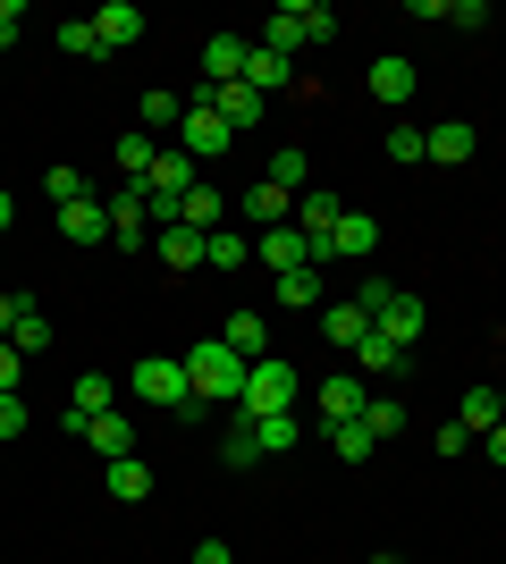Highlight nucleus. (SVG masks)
<instances>
[{
    "label": "nucleus",
    "instance_id": "nucleus-1",
    "mask_svg": "<svg viewBox=\"0 0 506 564\" xmlns=\"http://www.w3.org/2000/svg\"><path fill=\"white\" fill-rule=\"evenodd\" d=\"M245 371H254V362H245L228 337H203V346H186V388H194V404H212V413H219V404L237 413Z\"/></svg>",
    "mask_w": 506,
    "mask_h": 564
},
{
    "label": "nucleus",
    "instance_id": "nucleus-2",
    "mask_svg": "<svg viewBox=\"0 0 506 564\" xmlns=\"http://www.w3.org/2000/svg\"><path fill=\"white\" fill-rule=\"evenodd\" d=\"M330 34H337V9H330V0H279L254 43H270V51H288V59H295V51L330 43Z\"/></svg>",
    "mask_w": 506,
    "mask_h": 564
},
{
    "label": "nucleus",
    "instance_id": "nucleus-3",
    "mask_svg": "<svg viewBox=\"0 0 506 564\" xmlns=\"http://www.w3.org/2000/svg\"><path fill=\"white\" fill-rule=\"evenodd\" d=\"M304 404V379H295V362H254L245 371V397H237V422H262V413H295Z\"/></svg>",
    "mask_w": 506,
    "mask_h": 564
},
{
    "label": "nucleus",
    "instance_id": "nucleus-4",
    "mask_svg": "<svg viewBox=\"0 0 506 564\" xmlns=\"http://www.w3.org/2000/svg\"><path fill=\"white\" fill-rule=\"evenodd\" d=\"M127 388H136L144 404H161V413H186V404H194L186 354H152V362H136V371H127Z\"/></svg>",
    "mask_w": 506,
    "mask_h": 564
},
{
    "label": "nucleus",
    "instance_id": "nucleus-5",
    "mask_svg": "<svg viewBox=\"0 0 506 564\" xmlns=\"http://www.w3.org/2000/svg\"><path fill=\"white\" fill-rule=\"evenodd\" d=\"M372 329L388 337V346H422V329H431V304L422 295H406V286H380V312H372Z\"/></svg>",
    "mask_w": 506,
    "mask_h": 564
},
{
    "label": "nucleus",
    "instance_id": "nucleus-6",
    "mask_svg": "<svg viewBox=\"0 0 506 564\" xmlns=\"http://www.w3.org/2000/svg\"><path fill=\"white\" fill-rule=\"evenodd\" d=\"M228 143H237V127H228L212 101H186V118H177V152H186V161H219Z\"/></svg>",
    "mask_w": 506,
    "mask_h": 564
},
{
    "label": "nucleus",
    "instance_id": "nucleus-7",
    "mask_svg": "<svg viewBox=\"0 0 506 564\" xmlns=\"http://www.w3.org/2000/svg\"><path fill=\"white\" fill-rule=\"evenodd\" d=\"M337 219H346L337 194H295V228L313 236V261H337Z\"/></svg>",
    "mask_w": 506,
    "mask_h": 564
},
{
    "label": "nucleus",
    "instance_id": "nucleus-8",
    "mask_svg": "<svg viewBox=\"0 0 506 564\" xmlns=\"http://www.w3.org/2000/svg\"><path fill=\"white\" fill-rule=\"evenodd\" d=\"M254 253L270 261V279H288V270H321V261H313V236L295 228V219H288V228H262V236H254Z\"/></svg>",
    "mask_w": 506,
    "mask_h": 564
},
{
    "label": "nucleus",
    "instance_id": "nucleus-9",
    "mask_svg": "<svg viewBox=\"0 0 506 564\" xmlns=\"http://www.w3.org/2000/svg\"><path fill=\"white\" fill-rule=\"evenodd\" d=\"M363 404H372V379H363V371H330V379H321V430L363 422Z\"/></svg>",
    "mask_w": 506,
    "mask_h": 564
},
{
    "label": "nucleus",
    "instance_id": "nucleus-10",
    "mask_svg": "<svg viewBox=\"0 0 506 564\" xmlns=\"http://www.w3.org/2000/svg\"><path fill=\"white\" fill-rule=\"evenodd\" d=\"M245 85H254V94H295V85H304V76H295V59H288V51H270V43H254V51H245Z\"/></svg>",
    "mask_w": 506,
    "mask_h": 564
},
{
    "label": "nucleus",
    "instance_id": "nucleus-11",
    "mask_svg": "<svg viewBox=\"0 0 506 564\" xmlns=\"http://www.w3.org/2000/svg\"><path fill=\"white\" fill-rule=\"evenodd\" d=\"M110 404H119V379H110V371H85V379L68 388V413H60V430H85L94 413H110Z\"/></svg>",
    "mask_w": 506,
    "mask_h": 564
},
{
    "label": "nucleus",
    "instance_id": "nucleus-12",
    "mask_svg": "<svg viewBox=\"0 0 506 564\" xmlns=\"http://www.w3.org/2000/svg\"><path fill=\"white\" fill-rule=\"evenodd\" d=\"M186 101H212L219 118H228V127H237V135H254V118H262V94H254V85H203V94H186Z\"/></svg>",
    "mask_w": 506,
    "mask_h": 564
},
{
    "label": "nucleus",
    "instance_id": "nucleus-13",
    "mask_svg": "<svg viewBox=\"0 0 506 564\" xmlns=\"http://www.w3.org/2000/svg\"><path fill=\"white\" fill-rule=\"evenodd\" d=\"M94 34H101V51H136V43H144V9H136V0H101Z\"/></svg>",
    "mask_w": 506,
    "mask_h": 564
},
{
    "label": "nucleus",
    "instance_id": "nucleus-14",
    "mask_svg": "<svg viewBox=\"0 0 506 564\" xmlns=\"http://www.w3.org/2000/svg\"><path fill=\"white\" fill-rule=\"evenodd\" d=\"M76 438H85V447H94L101 464H119V455H136V422H127L119 404H110V413H94V422L76 430Z\"/></svg>",
    "mask_w": 506,
    "mask_h": 564
},
{
    "label": "nucleus",
    "instance_id": "nucleus-15",
    "mask_svg": "<svg viewBox=\"0 0 506 564\" xmlns=\"http://www.w3.org/2000/svg\"><path fill=\"white\" fill-rule=\"evenodd\" d=\"M355 371H363V379H380V388H397V379L413 371V354H406V346H388V337L372 329V337L355 346Z\"/></svg>",
    "mask_w": 506,
    "mask_h": 564
},
{
    "label": "nucleus",
    "instance_id": "nucleus-16",
    "mask_svg": "<svg viewBox=\"0 0 506 564\" xmlns=\"http://www.w3.org/2000/svg\"><path fill=\"white\" fill-rule=\"evenodd\" d=\"M51 228L68 236V245H101V236H110V203L85 194V203H68V212H51Z\"/></svg>",
    "mask_w": 506,
    "mask_h": 564
},
{
    "label": "nucleus",
    "instance_id": "nucleus-17",
    "mask_svg": "<svg viewBox=\"0 0 506 564\" xmlns=\"http://www.w3.org/2000/svg\"><path fill=\"white\" fill-rule=\"evenodd\" d=\"M321 329H330V346H337V354H355L363 337H372V304H363V295H346V304L321 312Z\"/></svg>",
    "mask_w": 506,
    "mask_h": 564
},
{
    "label": "nucleus",
    "instance_id": "nucleus-18",
    "mask_svg": "<svg viewBox=\"0 0 506 564\" xmlns=\"http://www.w3.org/2000/svg\"><path fill=\"white\" fill-rule=\"evenodd\" d=\"M245 219H254V228H288V219H295V194L270 186V177H254V186H245Z\"/></svg>",
    "mask_w": 506,
    "mask_h": 564
},
{
    "label": "nucleus",
    "instance_id": "nucleus-19",
    "mask_svg": "<svg viewBox=\"0 0 506 564\" xmlns=\"http://www.w3.org/2000/svg\"><path fill=\"white\" fill-rule=\"evenodd\" d=\"M245 34H212V43H203V85H237L245 76Z\"/></svg>",
    "mask_w": 506,
    "mask_h": 564
},
{
    "label": "nucleus",
    "instance_id": "nucleus-20",
    "mask_svg": "<svg viewBox=\"0 0 506 564\" xmlns=\"http://www.w3.org/2000/svg\"><path fill=\"white\" fill-rule=\"evenodd\" d=\"M372 94H380L388 110H406V101H413V59H397V51H380V59H372Z\"/></svg>",
    "mask_w": 506,
    "mask_h": 564
},
{
    "label": "nucleus",
    "instance_id": "nucleus-21",
    "mask_svg": "<svg viewBox=\"0 0 506 564\" xmlns=\"http://www.w3.org/2000/svg\"><path fill=\"white\" fill-rule=\"evenodd\" d=\"M9 346L34 362V354H51V312L34 304V295H18V329H9Z\"/></svg>",
    "mask_w": 506,
    "mask_h": 564
},
{
    "label": "nucleus",
    "instance_id": "nucleus-22",
    "mask_svg": "<svg viewBox=\"0 0 506 564\" xmlns=\"http://www.w3.org/2000/svg\"><path fill=\"white\" fill-rule=\"evenodd\" d=\"M422 143H431V161H439V169L473 161V127H464V118H439V127H422Z\"/></svg>",
    "mask_w": 506,
    "mask_h": 564
},
{
    "label": "nucleus",
    "instance_id": "nucleus-23",
    "mask_svg": "<svg viewBox=\"0 0 506 564\" xmlns=\"http://www.w3.org/2000/svg\"><path fill=\"white\" fill-rule=\"evenodd\" d=\"M152 161H161V143H152L144 127H119V177H127V186H144Z\"/></svg>",
    "mask_w": 506,
    "mask_h": 564
},
{
    "label": "nucleus",
    "instance_id": "nucleus-24",
    "mask_svg": "<svg viewBox=\"0 0 506 564\" xmlns=\"http://www.w3.org/2000/svg\"><path fill=\"white\" fill-rule=\"evenodd\" d=\"M203 245H212L203 228H161V236H152V253H161L169 270H203Z\"/></svg>",
    "mask_w": 506,
    "mask_h": 564
},
{
    "label": "nucleus",
    "instance_id": "nucleus-25",
    "mask_svg": "<svg viewBox=\"0 0 506 564\" xmlns=\"http://www.w3.org/2000/svg\"><path fill=\"white\" fill-rule=\"evenodd\" d=\"M219 337H228L245 362H262V354H270V321H262V312H228V321H219Z\"/></svg>",
    "mask_w": 506,
    "mask_h": 564
},
{
    "label": "nucleus",
    "instance_id": "nucleus-26",
    "mask_svg": "<svg viewBox=\"0 0 506 564\" xmlns=\"http://www.w3.org/2000/svg\"><path fill=\"white\" fill-rule=\"evenodd\" d=\"M177 118H186V94H136V127L144 135H177Z\"/></svg>",
    "mask_w": 506,
    "mask_h": 564
},
{
    "label": "nucleus",
    "instance_id": "nucleus-27",
    "mask_svg": "<svg viewBox=\"0 0 506 564\" xmlns=\"http://www.w3.org/2000/svg\"><path fill=\"white\" fill-rule=\"evenodd\" d=\"M337 253H346V261H372V253H380V219H372V212H346V219H337Z\"/></svg>",
    "mask_w": 506,
    "mask_h": 564
},
{
    "label": "nucleus",
    "instance_id": "nucleus-28",
    "mask_svg": "<svg viewBox=\"0 0 506 564\" xmlns=\"http://www.w3.org/2000/svg\"><path fill=\"white\" fill-rule=\"evenodd\" d=\"M245 430H254V447H262V455H288L295 438H304V413H262V422H245Z\"/></svg>",
    "mask_w": 506,
    "mask_h": 564
},
{
    "label": "nucleus",
    "instance_id": "nucleus-29",
    "mask_svg": "<svg viewBox=\"0 0 506 564\" xmlns=\"http://www.w3.org/2000/svg\"><path fill=\"white\" fill-rule=\"evenodd\" d=\"M245 261H254V236L212 228V245H203V270H245Z\"/></svg>",
    "mask_w": 506,
    "mask_h": 564
},
{
    "label": "nucleus",
    "instance_id": "nucleus-30",
    "mask_svg": "<svg viewBox=\"0 0 506 564\" xmlns=\"http://www.w3.org/2000/svg\"><path fill=\"white\" fill-rule=\"evenodd\" d=\"M186 186H194V161H186V152H161L152 177H144V194H177V203H186Z\"/></svg>",
    "mask_w": 506,
    "mask_h": 564
},
{
    "label": "nucleus",
    "instance_id": "nucleus-31",
    "mask_svg": "<svg viewBox=\"0 0 506 564\" xmlns=\"http://www.w3.org/2000/svg\"><path fill=\"white\" fill-rule=\"evenodd\" d=\"M219 219H228V203H219V186H203V177H194V186H186V219H177V228H203V236H212Z\"/></svg>",
    "mask_w": 506,
    "mask_h": 564
},
{
    "label": "nucleus",
    "instance_id": "nucleus-32",
    "mask_svg": "<svg viewBox=\"0 0 506 564\" xmlns=\"http://www.w3.org/2000/svg\"><path fill=\"white\" fill-rule=\"evenodd\" d=\"M110 497H119V506L152 497V464H144V455H119V464H110Z\"/></svg>",
    "mask_w": 506,
    "mask_h": 564
},
{
    "label": "nucleus",
    "instance_id": "nucleus-33",
    "mask_svg": "<svg viewBox=\"0 0 506 564\" xmlns=\"http://www.w3.org/2000/svg\"><path fill=\"white\" fill-rule=\"evenodd\" d=\"M43 194H51V212H68V203H85V194H94V186H85V169L51 161V169H43Z\"/></svg>",
    "mask_w": 506,
    "mask_h": 564
},
{
    "label": "nucleus",
    "instance_id": "nucleus-34",
    "mask_svg": "<svg viewBox=\"0 0 506 564\" xmlns=\"http://www.w3.org/2000/svg\"><path fill=\"white\" fill-rule=\"evenodd\" d=\"M51 43L68 51V59H110V51H101V34H94V18H68V25H51Z\"/></svg>",
    "mask_w": 506,
    "mask_h": 564
},
{
    "label": "nucleus",
    "instance_id": "nucleus-35",
    "mask_svg": "<svg viewBox=\"0 0 506 564\" xmlns=\"http://www.w3.org/2000/svg\"><path fill=\"white\" fill-rule=\"evenodd\" d=\"M456 430H498V388H464V404H456Z\"/></svg>",
    "mask_w": 506,
    "mask_h": 564
},
{
    "label": "nucleus",
    "instance_id": "nucleus-36",
    "mask_svg": "<svg viewBox=\"0 0 506 564\" xmlns=\"http://www.w3.org/2000/svg\"><path fill=\"white\" fill-rule=\"evenodd\" d=\"M262 177H270V186H288V194H304V177H313V152H295V143H288V152H270Z\"/></svg>",
    "mask_w": 506,
    "mask_h": 564
},
{
    "label": "nucleus",
    "instance_id": "nucleus-37",
    "mask_svg": "<svg viewBox=\"0 0 506 564\" xmlns=\"http://www.w3.org/2000/svg\"><path fill=\"white\" fill-rule=\"evenodd\" d=\"M363 430H372V438H397V430H406V404L388 397V388H372V404H363Z\"/></svg>",
    "mask_w": 506,
    "mask_h": 564
},
{
    "label": "nucleus",
    "instance_id": "nucleus-38",
    "mask_svg": "<svg viewBox=\"0 0 506 564\" xmlns=\"http://www.w3.org/2000/svg\"><path fill=\"white\" fill-rule=\"evenodd\" d=\"M279 304L313 312V304H321V270H288V279H279Z\"/></svg>",
    "mask_w": 506,
    "mask_h": 564
},
{
    "label": "nucleus",
    "instance_id": "nucleus-39",
    "mask_svg": "<svg viewBox=\"0 0 506 564\" xmlns=\"http://www.w3.org/2000/svg\"><path fill=\"white\" fill-rule=\"evenodd\" d=\"M388 161H431V143H422V127H413V118H397V127H388Z\"/></svg>",
    "mask_w": 506,
    "mask_h": 564
},
{
    "label": "nucleus",
    "instance_id": "nucleus-40",
    "mask_svg": "<svg viewBox=\"0 0 506 564\" xmlns=\"http://www.w3.org/2000/svg\"><path fill=\"white\" fill-rule=\"evenodd\" d=\"M330 447L346 455V464H363V455L380 447V438H372V430H363V422H337V430H330Z\"/></svg>",
    "mask_w": 506,
    "mask_h": 564
},
{
    "label": "nucleus",
    "instance_id": "nucleus-41",
    "mask_svg": "<svg viewBox=\"0 0 506 564\" xmlns=\"http://www.w3.org/2000/svg\"><path fill=\"white\" fill-rule=\"evenodd\" d=\"M0 397H25V354L0 337Z\"/></svg>",
    "mask_w": 506,
    "mask_h": 564
},
{
    "label": "nucleus",
    "instance_id": "nucleus-42",
    "mask_svg": "<svg viewBox=\"0 0 506 564\" xmlns=\"http://www.w3.org/2000/svg\"><path fill=\"white\" fill-rule=\"evenodd\" d=\"M34 430V413H25V397H0V438H25Z\"/></svg>",
    "mask_w": 506,
    "mask_h": 564
},
{
    "label": "nucleus",
    "instance_id": "nucleus-43",
    "mask_svg": "<svg viewBox=\"0 0 506 564\" xmlns=\"http://www.w3.org/2000/svg\"><path fill=\"white\" fill-rule=\"evenodd\" d=\"M219 455H228V464H237V471H245V464H254V455H262V447H254V430H245V422H237V430H228V438H219Z\"/></svg>",
    "mask_w": 506,
    "mask_h": 564
},
{
    "label": "nucleus",
    "instance_id": "nucleus-44",
    "mask_svg": "<svg viewBox=\"0 0 506 564\" xmlns=\"http://www.w3.org/2000/svg\"><path fill=\"white\" fill-rule=\"evenodd\" d=\"M448 25H464V34H473V25H489V0H448Z\"/></svg>",
    "mask_w": 506,
    "mask_h": 564
},
{
    "label": "nucleus",
    "instance_id": "nucleus-45",
    "mask_svg": "<svg viewBox=\"0 0 506 564\" xmlns=\"http://www.w3.org/2000/svg\"><path fill=\"white\" fill-rule=\"evenodd\" d=\"M18 34H25V0H0V51L18 43Z\"/></svg>",
    "mask_w": 506,
    "mask_h": 564
},
{
    "label": "nucleus",
    "instance_id": "nucleus-46",
    "mask_svg": "<svg viewBox=\"0 0 506 564\" xmlns=\"http://www.w3.org/2000/svg\"><path fill=\"white\" fill-rule=\"evenodd\" d=\"M186 564H237V556H228V540H203V547H194Z\"/></svg>",
    "mask_w": 506,
    "mask_h": 564
},
{
    "label": "nucleus",
    "instance_id": "nucleus-47",
    "mask_svg": "<svg viewBox=\"0 0 506 564\" xmlns=\"http://www.w3.org/2000/svg\"><path fill=\"white\" fill-rule=\"evenodd\" d=\"M482 455H489V464H506V422H498V430H482Z\"/></svg>",
    "mask_w": 506,
    "mask_h": 564
},
{
    "label": "nucleus",
    "instance_id": "nucleus-48",
    "mask_svg": "<svg viewBox=\"0 0 506 564\" xmlns=\"http://www.w3.org/2000/svg\"><path fill=\"white\" fill-rule=\"evenodd\" d=\"M18 329V295H0V337Z\"/></svg>",
    "mask_w": 506,
    "mask_h": 564
},
{
    "label": "nucleus",
    "instance_id": "nucleus-49",
    "mask_svg": "<svg viewBox=\"0 0 506 564\" xmlns=\"http://www.w3.org/2000/svg\"><path fill=\"white\" fill-rule=\"evenodd\" d=\"M9 219H18V194H9V186H0V228H9Z\"/></svg>",
    "mask_w": 506,
    "mask_h": 564
},
{
    "label": "nucleus",
    "instance_id": "nucleus-50",
    "mask_svg": "<svg viewBox=\"0 0 506 564\" xmlns=\"http://www.w3.org/2000/svg\"><path fill=\"white\" fill-rule=\"evenodd\" d=\"M372 564H406V556H388V547H380V556H372Z\"/></svg>",
    "mask_w": 506,
    "mask_h": 564
},
{
    "label": "nucleus",
    "instance_id": "nucleus-51",
    "mask_svg": "<svg viewBox=\"0 0 506 564\" xmlns=\"http://www.w3.org/2000/svg\"><path fill=\"white\" fill-rule=\"evenodd\" d=\"M498 422H506V388H498Z\"/></svg>",
    "mask_w": 506,
    "mask_h": 564
}]
</instances>
